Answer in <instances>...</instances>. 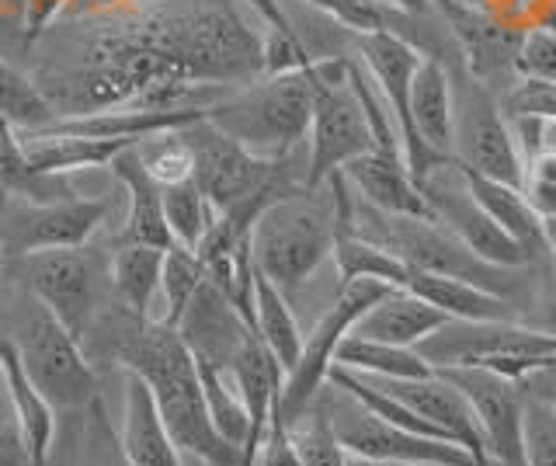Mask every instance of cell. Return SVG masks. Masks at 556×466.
<instances>
[{"mask_svg": "<svg viewBox=\"0 0 556 466\" xmlns=\"http://www.w3.org/2000/svg\"><path fill=\"white\" fill-rule=\"evenodd\" d=\"M28 77L60 118L109 109H208L265 74L243 0H147L63 18L25 42Z\"/></svg>", "mask_w": 556, "mask_h": 466, "instance_id": "obj_1", "label": "cell"}, {"mask_svg": "<svg viewBox=\"0 0 556 466\" xmlns=\"http://www.w3.org/2000/svg\"><path fill=\"white\" fill-rule=\"evenodd\" d=\"M118 369L147 379L156 411L181 453L205 466H237V449L213 428L199 379V362L185 344L178 327L156 320H129L115 344Z\"/></svg>", "mask_w": 556, "mask_h": 466, "instance_id": "obj_2", "label": "cell"}, {"mask_svg": "<svg viewBox=\"0 0 556 466\" xmlns=\"http://www.w3.org/2000/svg\"><path fill=\"white\" fill-rule=\"evenodd\" d=\"M205 118L230 140L257 153V158L286 161L309 133L313 63L306 71L261 74L240 84L226 98H219L216 105H208Z\"/></svg>", "mask_w": 556, "mask_h": 466, "instance_id": "obj_3", "label": "cell"}, {"mask_svg": "<svg viewBox=\"0 0 556 466\" xmlns=\"http://www.w3.org/2000/svg\"><path fill=\"white\" fill-rule=\"evenodd\" d=\"M317 192H295L268 202L251 227L254 268L292 300L320 265L334 254V210L313 199Z\"/></svg>", "mask_w": 556, "mask_h": 466, "instance_id": "obj_4", "label": "cell"}, {"mask_svg": "<svg viewBox=\"0 0 556 466\" xmlns=\"http://www.w3.org/2000/svg\"><path fill=\"white\" fill-rule=\"evenodd\" d=\"M306 175L303 188L317 192L330 175L376 150V136L362 98L352 84V56H320L313 60V118L306 133Z\"/></svg>", "mask_w": 556, "mask_h": 466, "instance_id": "obj_5", "label": "cell"}, {"mask_svg": "<svg viewBox=\"0 0 556 466\" xmlns=\"http://www.w3.org/2000/svg\"><path fill=\"white\" fill-rule=\"evenodd\" d=\"M11 341L31 383L56 411H87L98 401V376L84 355V341L70 335L39 300L25 306L17 338Z\"/></svg>", "mask_w": 556, "mask_h": 466, "instance_id": "obj_6", "label": "cell"}, {"mask_svg": "<svg viewBox=\"0 0 556 466\" xmlns=\"http://www.w3.org/2000/svg\"><path fill=\"white\" fill-rule=\"evenodd\" d=\"M185 136L195 153V171L191 181L202 188V196L213 202L216 213L233 210L240 202H251L261 196H289L300 181L289 178L286 161H265L230 140L223 129H216L208 118L185 126Z\"/></svg>", "mask_w": 556, "mask_h": 466, "instance_id": "obj_7", "label": "cell"}, {"mask_svg": "<svg viewBox=\"0 0 556 466\" xmlns=\"http://www.w3.org/2000/svg\"><path fill=\"white\" fill-rule=\"evenodd\" d=\"M390 289L379 279H352V282H341V292L334 297L324 310V317L317 320V327L306 335L303 341V355L300 362L286 373V383H282V396H278V414L282 421L292 428L303 414L317 404V396L324 393L327 383V373L334 366V355H338V344L352 335V327L358 324V317L369 310L376 300L387 297Z\"/></svg>", "mask_w": 556, "mask_h": 466, "instance_id": "obj_8", "label": "cell"}, {"mask_svg": "<svg viewBox=\"0 0 556 466\" xmlns=\"http://www.w3.org/2000/svg\"><path fill=\"white\" fill-rule=\"evenodd\" d=\"M452 140L456 164L483 178L518 185L526 178V158L486 84L463 66V80H452Z\"/></svg>", "mask_w": 556, "mask_h": 466, "instance_id": "obj_9", "label": "cell"}, {"mask_svg": "<svg viewBox=\"0 0 556 466\" xmlns=\"http://www.w3.org/2000/svg\"><path fill=\"white\" fill-rule=\"evenodd\" d=\"M14 265L22 268L31 300H39L70 335L80 341L91 335L101 306V286L109 279V262L101 254L87 251V244L56 248L17 257Z\"/></svg>", "mask_w": 556, "mask_h": 466, "instance_id": "obj_10", "label": "cell"}, {"mask_svg": "<svg viewBox=\"0 0 556 466\" xmlns=\"http://www.w3.org/2000/svg\"><path fill=\"white\" fill-rule=\"evenodd\" d=\"M355 60L365 66V74L372 77V84L379 88L382 101L396 123L400 133V150H404V164L410 171L414 185L421 188L434 171L448 167L452 161L439 158L421 136L414 129L410 118V80L417 63L425 60V53L417 49L410 39L396 36V32H376V36H355Z\"/></svg>", "mask_w": 556, "mask_h": 466, "instance_id": "obj_11", "label": "cell"}, {"mask_svg": "<svg viewBox=\"0 0 556 466\" xmlns=\"http://www.w3.org/2000/svg\"><path fill=\"white\" fill-rule=\"evenodd\" d=\"M414 349L431 369L483 366L504 373L515 358L556 355V338L521 320H445Z\"/></svg>", "mask_w": 556, "mask_h": 466, "instance_id": "obj_12", "label": "cell"}, {"mask_svg": "<svg viewBox=\"0 0 556 466\" xmlns=\"http://www.w3.org/2000/svg\"><path fill=\"white\" fill-rule=\"evenodd\" d=\"M112 216V199H56V202H28L4 196L0 210V248L8 262L28 257L35 251L84 248L101 223Z\"/></svg>", "mask_w": 556, "mask_h": 466, "instance_id": "obj_13", "label": "cell"}, {"mask_svg": "<svg viewBox=\"0 0 556 466\" xmlns=\"http://www.w3.org/2000/svg\"><path fill=\"white\" fill-rule=\"evenodd\" d=\"M338 393H341V401L327 407V421H330V431H334L338 445L348 456L431 463V466H480L463 445L414 436V431H404V428L376 418L369 407H362L355 396H348L344 390H338Z\"/></svg>", "mask_w": 556, "mask_h": 466, "instance_id": "obj_14", "label": "cell"}, {"mask_svg": "<svg viewBox=\"0 0 556 466\" xmlns=\"http://www.w3.org/2000/svg\"><path fill=\"white\" fill-rule=\"evenodd\" d=\"M434 373L445 376L466 396L486 453H491V463L521 466V411H526V390H521L518 379H508L483 366H445Z\"/></svg>", "mask_w": 556, "mask_h": 466, "instance_id": "obj_15", "label": "cell"}, {"mask_svg": "<svg viewBox=\"0 0 556 466\" xmlns=\"http://www.w3.org/2000/svg\"><path fill=\"white\" fill-rule=\"evenodd\" d=\"M421 192H425L431 219H439L442 227H448L469 251L483 257V262H491L497 268H526L535 257L526 244H518V240L504 230L473 196H469L463 175L456 185V181H445L442 171H434V175L421 185Z\"/></svg>", "mask_w": 556, "mask_h": 466, "instance_id": "obj_16", "label": "cell"}, {"mask_svg": "<svg viewBox=\"0 0 556 466\" xmlns=\"http://www.w3.org/2000/svg\"><path fill=\"white\" fill-rule=\"evenodd\" d=\"M178 331L195 358L213 362L219 369H230L240 349L254 335V327L243 320L240 310L226 300L213 282L205 279L195 297H191Z\"/></svg>", "mask_w": 556, "mask_h": 466, "instance_id": "obj_17", "label": "cell"}, {"mask_svg": "<svg viewBox=\"0 0 556 466\" xmlns=\"http://www.w3.org/2000/svg\"><path fill=\"white\" fill-rule=\"evenodd\" d=\"M341 175L352 185V192L387 216H431L425 192L414 185L404 164V153L396 150H369L362 158L348 161Z\"/></svg>", "mask_w": 556, "mask_h": 466, "instance_id": "obj_18", "label": "cell"}, {"mask_svg": "<svg viewBox=\"0 0 556 466\" xmlns=\"http://www.w3.org/2000/svg\"><path fill=\"white\" fill-rule=\"evenodd\" d=\"M122 436L118 449L129 466H181V449L167 431L143 376L122 369Z\"/></svg>", "mask_w": 556, "mask_h": 466, "instance_id": "obj_19", "label": "cell"}, {"mask_svg": "<svg viewBox=\"0 0 556 466\" xmlns=\"http://www.w3.org/2000/svg\"><path fill=\"white\" fill-rule=\"evenodd\" d=\"M115 175L118 188L129 196V213H126V227L115 237V244H153V248H174V237L167 230L164 219V188L156 185L143 161L136 158V143L126 147L118 158L109 164Z\"/></svg>", "mask_w": 556, "mask_h": 466, "instance_id": "obj_20", "label": "cell"}, {"mask_svg": "<svg viewBox=\"0 0 556 466\" xmlns=\"http://www.w3.org/2000/svg\"><path fill=\"white\" fill-rule=\"evenodd\" d=\"M0 366H4V379H8L11 421L17 425V431H22L35 466H42L52 453V445H56V431H60L56 407H52L39 393V387L31 383V376L25 373L22 355H17L11 335H0Z\"/></svg>", "mask_w": 556, "mask_h": 466, "instance_id": "obj_21", "label": "cell"}, {"mask_svg": "<svg viewBox=\"0 0 556 466\" xmlns=\"http://www.w3.org/2000/svg\"><path fill=\"white\" fill-rule=\"evenodd\" d=\"M445 320H448L445 314H439V310H434L431 303H425L421 297H414L410 289H390L387 297L376 300L358 317L352 335L414 349L417 341H425L431 331H439Z\"/></svg>", "mask_w": 556, "mask_h": 466, "instance_id": "obj_22", "label": "cell"}, {"mask_svg": "<svg viewBox=\"0 0 556 466\" xmlns=\"http://www.w3.org/2000/svg\"><path fill=\"white\" fill-rule=\"evenodd\" d=\"M410 118L417 136L445 161H456L452 140V74L439 56H425L410 80Z\"/></svg>", "mask_w": 556, "mask_h": 466, "instance_id": "obj_23", "label": "cell"}, {"mask_svg": "<svg viewBox=\"0 0 556 466\" xmlns=\"http://www.w3.org/2000/svg\"><path fill=\"white\" fill-rule=\"evenodd\" d=\"M404 289H410L414 297L431 303L448 320H518V306L511 300H504L497 292L473 286V282L448 279V275L410 268Z\"/></svg>", "mask_w": 556, "mask_h": 466, "instance_id": "obj_24", "label": "cell"}, {"mask_svg": "<svg viewBox=\"0 0 556 466\" xmlns=\"http://www.w3.org/2000/svg\"><path fill=\"white\" fill-rule=\"evenodd\" d=\"M164 251L153 244H115L109 257V282L118 297V306L136 320H153L150 306L161 297Z\"/></svg>", "mask_w": 556, "mask_h": 466, "instance_id": "obj_25", "label": "cell"}, {"mask_svg": "<svg viewBox=\"0 0 556 466\" xmlns=\"http://www.w3.org/2000/svg\"><path fill=\"white\" fill-rule=\"evenodd\" d=\"M459 175H463V181L469 188V196H473L483 210L518 240V244H526L532 254L546 251L543 219L532 213V205L526 202V196H521L518 185H504V181H494V178H483V175H477V171H466V167H459Z\"/></svg>", "mask_w": 556, "mask_h": 466, "instance_id": "obj_26", "label": "cell"}, {"mask_svg": "<svg viewBox=\"0 0 556 466\" xmlns=\"http://www.w3.org/2000/svg\"><path fill=\"white\" fill-rule=\"evenodd\" d=\"M254 335L265 341V349L286 373L300 362L306 335L300 331V320L292 314V303L271 279H265L254 268Z\"/></svg>", "mask_w": 556, "mask_h": 466, "instance_id": "obj_27", "label": "cell"}, {"mask_svg": "<svg viewBox=\"0 0 556 466\" xmlns=\"http://www.w3.org/2000/svg\"><path fill=\"white\" fill-rule=\"evenodd\" d=\"M330 257H334L341 282L379 279L387 286L404 289L407 275H410V265L400 254L387 251L382 244H376V240L362 237L355 230H344V227H334V254H330Z\"/></svg>", "mask_w": 556, "mask_h": 466, "instance_id": "obj_28", "label": "cell"}, {"mask_svg": "<svg viewBox=\"0 0 556 466\" xmlns=\"http://www.w3.org/2000/svg\"><path fill=\"white\" fill-rule=\"evenodd\" d=\"M334 366H344V369L362 373V376H376V379H417V376L434 373L417 349L358 338V335H348L338 344Z\"/></svg>", "mask_w": 556, "mask_h": 466, "instance_id": "obj_29", "label": "cell"}, {"mask_svg": "<svg viewBox=\"0 0 556 466\" xmlns=\"http://www.w3.org/2000/svg\"><path fill=\"white\" fill-rule=\"evenodd\" d=\"M56 118V109L49 105V98L28 77V71L0 60V123L14 126L17 133H35Z\"/></svg>", "mask_w": 556, "mask_h": 466, "instance_id": "obj_30", "label": "cell"}, {"mask_svg": "<svg viewBox=\"0 0 556 466\" xmlns=\"http://www.w3.org/2000/svg\"><path fill=\"white\" fill-rule=\"evenodd\" d=\"M195 362H199V379L205 390V407H208V418H213V428L240 453V445L251 436L248 404H243V396H240L230 373L213 366V362H205V358H195Z\"/></svg>", "mask_w": 556, "mask_h": 466, "instance_id": "obj_31", "label": "cell"}, {"mask_svg": "<svg viewBox=\"0 0 556 466\" xmlns=\"http://www.w3.org/2000/svg\"><path fill=\"white\" fill-rule=\"evenodd\" d=\"M306 8L327 14L348 36H376V32H396L407 39L404 25H410L414 14L396 8L393 0H303Z\"/></svg>", "mask_w": 556, "mask_h": 466, "instance_id": "obj_32", "label": "cell"}, {"mask_svg": "<svg viewBox=\"0 0 556 466\" xmlns=\"http://www.w3.org/2000/svg\"><path fill=\"white\" fill-rule=\"evenodd\" d=\"M164 219H167L174 244L199 251L205 234L213 230V223H216V210H213V202L202 196V188L188 178L181 185L164 188Z\"/></svg>", "mask_w": 556, "mask_h": 466, "instance_id": "obj_33", "label": "cell"}, {"mask_svg": "<svg viewBox=\"0 0 556 466\" xmlns=\"http://www.w3.org/2000/svg\"><path fill=\"white\" fill-rule=\"evenodd\" d=\"M205 282V268L202 257L188 248H167L164 251V268H161V300H164V314L156 317V324L178 327L185 310L191 303V297L199 292V286Z\"/></svg>", "mask_w": 556, "mask_h": 466, "instance_id": "obj_34", "label": "cell"}, {"mask_svg": "<svg viewBox=\"0 0 556 466\" xmlns=\"http://www.w3.org/2000/svg\"><path fill=\"white\" fill-rule=\"evenodd\" d=\"M136 158L143 161L147 175L161 188L181 185L191 178V171H195V153H191L185 129H164V133L143 136V140L136 143Z\"/></svg>", "mask_w": 556, "mask_h": 466, "instance_id": "obj_35", "label": "cell"}, {"mask_svg": "<svg viewBox=\"0 0 556 466\" xmlns=\"http://www.w3.org/2000/svg\"><path fill=\"white\" fill-rule=\"evenodd\" d=\"M521 466H556V411L532 393L521 411Z\"/></svg>", "mask_w": 556, "mask_h": 466, "instance_id": "obj_36", "label": "cell"}, {"mask_svg": "<svg viewBox=\"0 0 556 466\" xmlns=\"http://www.w3.org/2000/svg\"><path fill=\"white\" fill-rule=\"evenodd\" d=\"M477 8L494 25H501L504 32H515V36L556 25V0H480Z\"/></svg>", "mask_w": 556, "mask_h": 466, "instance_id": "obj_37", "label": "cell"}, {"mask_svg": "<svg viewBox=\"0 0 556 466\" xmlns=\"http://www.w3.org/2000/svg\"><path fill=\"white\" fill-rule=\"evenodd\" d=\"M80 466H129L118 449V431H112L109 418H104L101 401L87 407L84 439H80Z\"/></svg>", "mask_w": 556, "mask_h": 466, "instance_id": "obj_38", "label": "cell"}, {"mask_svg": "<svg viewBox=\"0 0 556 466\" xmlns=\"http://www.w3.org/2000/svg\"><path fill=\"white\" fill-rule=\"evenodd\" d=\"M521 196H526L539 219L556 216V150H539L535 158L526 161Z\"/></svg>", "mask_w": 556, "mask_h": 466, "instance_id": "obj_39", "label": "cell"}, {"mask_svg": "<svg viewBox=\"0 0 556 466\" xmlns=\"http://www.w3.org/2000/svg\"><path fill=\"white\" fill-rule=\"evenodd\" d=\"M515 74L518 77H539V80H556V25L532 28L518 42L515 56Z\"/></svg>", "mask_w": 556, "mask_h": 466, "instance_id": "obj_40", "label": "cell"}, {"mask_svg": "<svg viewBox=\"0 0 556 466\" xmlns=\"http://www.w3.org/2000/svg\"><path fill=\"white\" fill-rule=\"evenodd\" d=\"M501 112H504V118H515V115L556 118V80L518 77L515 88L504 95Z\"/></svg>", "mask_w": 556, "mask_h": 466, "instance_id": "obj_41", "label": "cell"}, {"mask_svg": "<svg viewBox=\"0 0 556 466\" xmlns=\"http://www.w3.org/2000/svg\"><path fill=\"white\" fill-rule=\"evenodd\" d=\"M261 466H306L300 445L292 439V428L282 421V414H278V404L271 407L265 445H261Z\"/></svg>", "mask_w": 556, "mask_h": 466, "instance_id": "obj_42", "label": "cell"}, {"mask_svg": "<svg viewBox=\"0 0 556 466\" xmlns=\"http://www.w3.org/2000/svg\"><path fill=\"white\" fill-rule=\"evenodd\" d=\"M74 0H25V14H22V36L25 42L39 39L46 28L56 25L63 14L70 11Z\"/></svg>", "mask_w": 556, "mask_h": 466, "instance_id": "obj_43", "label": "cell"}, {"mask_svg": "<svg viewBox=\"0 0 556 466\" xmlns=\"http://www.w3.org/2000/svg\"><path fill=\"white\" fill-rule=\"evenodd\" d=\"M0 466H35L14 421H0Z\"/></svg>", "mask_w": 556, "mask_h": 466, "instance_id": "obj_44", "label": "cell"}, {"mask_svg": "<svg viewBox=\"0 0 556 466\" xmlns=\"http://www.w3.org/2000/svg\"><path fill=\"white\" fill-rule=\"evenodd\" d=\"M147 4V0H74L63 18H91V14H112V11H129ZM60 18V22H63Z\"/></svg>", "mask_w": 556, "mask_h": 466, "instance_id": "obj_45", "label": "cell"}, {"mask_svg": "<svg viewBox=\"0 0 556 466\" xmlns=\"http://www.w3.org/2000/svg\"><path fill=\"white\" fill-rule=\"evenodd\" d=\"M521 390L532 393V396H543V401L553 404V411H556V362L546 369H539V373H529L526 379H521Z\"/></svg>", "mask_w": 556, "mask_h": 466, "instance_id": "obj_46", "label": "cell"}, {"mask_svg": "<svg viewBox=\"0 0 556 466\" xmlns=\"http://www.w3.org/2000/svg\"><path fill=\"white\" fill-rule=\"evenodd\" d=\"M42 466H80V439L70 436L66 442H56Z\"/></svg>", "mask_w": 556, "mask_h": 466, "instance_id": "obj_47", "label": "cell"}, {"mask_svg": "<svg viewBox=\"0 0 556 466\" xmlns=\"http://www.w3.org/2000/svg\"><path fill=\"white\" fill-rule=\"evenodd\" d=\"M532 327H539V331H546V335L556 338V289L546 292V300H543V320L532 324Z\"/></svg>", "mask_w": 556, "mask_h": 466, "instance_id": "obj_48", "label": "cell"}, {"mask_svg": "<svg viewBox=\"0 0 556 466\" xmlns=\"http://www.w3.org/2000/svg\"><path fill=\"white\" fill-rule=\"evenodd\" d=\"M22 14H25V0H0V22L22 28Z\"/></svg>", "mask_w": 556, "mask_h": 466, "instance_id": "obj_49", "label": "cell"}, {"mask_svg": "<svg viewBox=\"0 0 556 466\" xmlns=\"http://www.w3.org/2000/svg\"><path fill=\"white\" fill-rule=\"evenodd\" d=\"M344 466H431V463H396V459H362V456H348Z\"/></svg>", "mask_w": 556, "mask_h": 466, "instance_id": "obj_50", "label": "cell"}, {"mask_svg": "<svg viewBox=\"0 0 556 466\" xmlns=\"http://www.w3.org/2000/svg\"><path fill=\"white\" fill-rule=\"evenodd\" d=\"M0 421H11V396H8V379H4V366H0Z\"/></svg>", "mask_w": 556, "mask_h": 466, "instance_id": "obj_51", "label": "cell"}, {"mask_svg": "<svg viewBox=\"0 0 556 466\" xmlns=\"http://www.w3.org/2000/svg\"><path fill=\"white\" fill-rule=\"evenodd\" d=\"M543 150H556V118H543Z\"/></svg>", "mask_w": 556, "mask_h": 466, "instance_id": "obj_52", "label": "cell"}, {"mask_svg": "<svg viewBox=\"0 0 556 466\" xmlns=\"http://www.w3.org/2000/svg\"><path fill=\"white\" fill-rule=\"evenodd\" d=\"M543 234H546V251L556 257V216L543 219Z\"/></svg>", "mask_w": 556, "mask_h": 466, "instance_id": "obj_53", "label": "cell"}]
</instances>
